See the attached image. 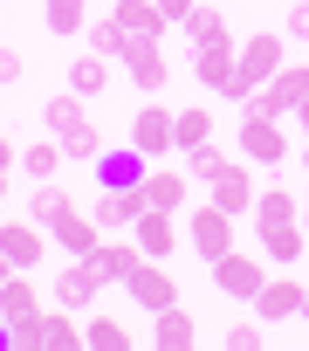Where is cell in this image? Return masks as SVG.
Returning a JSON list of instances; mask_svg holds the SVG:
<instances>
[{"label":"cell","mask_w":309,"mask_h":351,"mask_svg":"<svg viewBox=\"0 0 309 351\" xmlns=\"http://www.w3.org/2000/svg\"><path fill=\"white\" fill-rule=\"evenodd\" d=\"M131 145H137L144 158H172V152H179V110H172V104H137Z\"/></svg>","instance_id":"3"},{"label":"cell","mask_w":309,"mask_h":351,"mask_svg":"<svg viewBox=\"0 0 309 351\" xmlns=\"http://www.w3.org/2000/svg\"><path fill=\"white\" fill-rule=\"evenodd\" d=\"M144 207H151V200H144V186H96V207H90V214H96V228H103V234H124Z\"/></svg>","instance_id":"9"},{"label":"cell","mask_w":309,"mask_h":351,"mask_svg":"<svg viewBox=\"0 0 309 351\" xmlns=\"http://www.w3.org/2000/svg\"><path fill=\"white\" fill-rule=\"evenodd\" d=\"M241 158L247 165H282L288 158V124L282 117H241Z\"/></svg>","instance_id":"6"},{"label":"cell","mask_w":309,"mask_h":351,"mask_svg":"<svg viewBox=\"0 0 309 351\" xmlns=\"http://www.w3.org/2000/svg\"><path fill=\"white\" fill-rule=\"evenodd\" d=\"M186 241H193V255H200V262H206V269H213V262H220V255H227V248H234V214H227V207H213V200H206V207H200V214H193V221H186Z\"/></svg>","instance_id":"5"},{"label":"cell","mask_w":309,"mask_h":351,"mask_svg":"<svg viewBox=\"0 0 309 351\" xmlns=\"http://www.w3.org/2000/svg\"><path fill=\"white\" fill-rule=\"evenodd\" d=\"M124 289H131V303H137V310H151V317H159L165 303H179V282H172V269H165V262H151V255H144V262L124 276Z\"/></svg>","instance_id":"7"},{"label":"cell","mask_w":309,"mask_h":351,"mask_svg":"<svg viewBox=\"0 0 309 351\" xmlns=\"http://www.w3.org/2000/svg\"><path fill=\"white\" fill-rule=\"evenodd\" d=\"M261 221H302V200L288 193V186H261L254 193V228Z\"/></svg>","instance_id":"27"},{"label":"cell","mask_w":309,"mask_h":351,"mask_svg":"<svg viewBox=\"0 0 309 351\" xmlns=\"http://www.w3.org/2000/svg\"><path fill=\"white\" fill-rule=\"evenodd\" d=\"M8 276H14V262H8V255H0V282H8Z\"/></svg>","instance_id":"41"},{"label":"cell","mask_w":309,"mask_h":351,"mask_svg":"<svg viewBox=\"0 0 309 351\" xmlns=\"http://www.w3.org/2000/svg\"><path fill=\"white\" fill-rule=\"evenodd\" d=\"M110 8H117V0H110Z\"/></svg>","instance_id":"45"},{"label":"cell","mask_w":309,"mask_h":351,"mask_svg":"<svg viewBox=\"0 0 309 351\" xmlns=\"http://www.w3.org/2000/svg\"><path fill=\"white\" fill-rule=\"evenodd\" d=\"M8 165H14V138H8V131H0V172H8Z\"/></svg>","instance_id":"38"},{"label":"cell","mask_w":309,"mask_h":351,"mask_svg":"<svg viewBox=\"0 0 309 351\" xmlns=\"http://www.w3.org/2000/svg\"><path fill=\"white\" fill-rule=\"evenodd\" d=\"M151 344H159V351H193V344H200V317H193L186 303H165L159 324H151Z\"/></svg>","instance_id":"16"},{"label":"cell","mask_w":309,"mask_h":351,"mask_svg":"<svg viewBox=\"0 0 309 351\" xmlns=\"http://www.w3.org/2000/svg\"><path fill=\"white\" fill-rule=\"evenodd\" d=\"M186 180H193V172L151 158V172H144V200H151V207H165V214H179V207H186Z\"/></svg>","instance_id":"20"},{"label":"cell","mask_w":309,"mask_h":351,"mask_svg":"<svg viewBox=\"0 0 309 351\" xmlns=\"http://www.w3.org/2000/svg\"><path fill=\"white\" fill-rule=\"evenodd\" d=\"M302 228H309V200H302Z\"/></svg>","instance_id":"44"},{"label":"cell","mask_w":309,"mask_h":351,"mask_svg":"<svg viewBox=\"0 0 309 351\" xmlns=\"http://www.w3.org/2000/svg\"><path fill=\"white\" fill-rule=\"evenodd\" d=\"M42 21H49V35H83L90 28V0H49Z\"/></svg>","instance_id":"28"},{"label":"cell","mask_w":309,"mask_h":351,"mask_svg":"<svg viewBox=\"0 0 309 351\" xmlns=\"http://www.w3.org/2000/svg\"><path fill=\"white\" fill-rule=\"evenodd\" d=\"M0 317H8V330H14V324H35V317H42V303H35V282H28L21 269H14L8 282H0Z\"/></svg>","instance_id":"22"},{"label":"cell","mask_w":309,"mask_h":351,"mask_svg":"<svg viewBox=\"0 0 309 351\" xmlns=\"http://www.w3.org/2000/svg\"><path fill=\"white\" fill-rule=\"evenodd\" d=\"M69 90H76V97H103V90H110V56H96V49L76 56V62H69Z\"/></svg>","instance_id":"24"},{"label":"cell","mask_w":309,"mask_h":351,"mask_svg":"<svg viewBox=\"0 0 309 351\" xmlns=\"http://www.w3.org/2000/svg\"><path fill=\"white\" fill-rule=\"evenodd\" d=\"M179 28H186V42H193V49H206V42H227V14H220V8H206V0H200V8H193Z\"/></svg>","instance_id":"26"},{"label":"cell","mask_w":309,"mask_h":351,"mask_svg":"<svg viewBox=\"0 0 309 351\" xmlns=\"http://www.w3.org/2000/svg\"><path fill=\"white\" fill-rule=\"evenodd\" d=\"M0 351H14V330H8V317H0Z\"/></svg>","instance_id":"39"},{"label":"cell","mask_w":309,"mask_h":351,"mask_svg":"<svg viewBox=\"0 0 309 351\" xmlns=\"http://www.w3.org/2000/svg\"><path fill=\"white\" fill-rule=\"evenodd\" d=\"M206 186H213V207H227V214H254V193H261V186H254L247 158H234L227 172H213Z\"/></svg>","instance_id":"14"},{"label":"cell","mask_w":309,"mask_h":351,"mask_svg":"<svg viewBox=\"0 0 309 351\" xmlns=\"http://www.w3.org/2000/svg\"><path fill=\"white\" fill-rule=\"evenodd\" d=\"M261 282H268V255H241V248H227V255L213 262V289L234 296V303H254Z\"/></svg>","instance_id":"4"},{"label":"cell","mask_w":309,"mask_h":351,"mask_svg":"<svg viewBox=\"0 0 309 351\" xmlns=\"http://www.w3.org/2000/svg\"><path fill=\"white\" fill-rule=\"evenodd\" d=\"M282 62H288V42H282L275 28L247 35V42H241V62H234V90H227V97H234V104H247V97H254V90H261Z\"/></svg>","instance_id":"2"},{"label":"cell","mask_w":309,"mask_h":351,"mask_svg":"<svg viewBox=\"0 0 309 351\" xmlns=\"http://www.w3.org/2000/svg\"><path fill=\"white\" fill-rule=\"evenodd\" d=\"M144 172H151V158H144L137 145H124V152H96V186H144Z\"/></svg>","instance_id":"17"},{"label":"cell","mask_w":309,"mask_h":351,"mask_svg":"<svg viewBox=\"0 0 309 351\" xmlns=\"http://www.w3.org/2000/svg\"><path fill=\"white\" fill-rule=\"evenodd\" d=\"M110 14H117V28H124V35H137V42H159V35L172 28V21H165V8H159V0H117Z\"/></svg>","instance_id":"18"},{"label":"cell","mask_w":309,"mask_h":351,"mask_svg":"<svg viewBox=\"0 0 309 351\" xmlns=\"http://www.w3.org/2000/svg\"><path fill=\"white\" fill-rule=\"evenodd\" d=\"M227 165H234V152H220V145H213V138H206V145H193V152H186V172H193V180H213V172H227Z\"/></svg>","instance_id":"33"},{"label":"cell","mask_w":309,"mask_h":351,"mask_svg":"<svg viewBox=\"0 0 309 351\" xmlns=\"http://www.w3.org/2000/svg\"><path fill=\"white\" fill-rule=\"evenodd\" d=\"M49 241H55L62 255H90V248L103 241V228H96V214L69 207V214H55V221H49Z\"/></svg>","instance_id":"15"},{"label":"cell","mask_w":309,"mask_h":351,"mask_svg":"<svg viewBox=\"0 0 309 351\" xmlns=\"http://www.w3.org/2000/svg\"><path fill=\"white\" fill-rule=\"evenodd\" d=\"M42 351H83V324H69V310H42Z\"/></svg>","instance_id":"31"},{"label":"cell","mask_w":309,"mask_h":351,"mask_svg":"<svg viewBox=\"0 0 309 351\" xmlns=\"http://www.w3.org/2000/svg\"><path fill=\"white\" fill-rule=\"evenodd\" d=\"M213 138V110L206 104H186L179 110V152H193V145H206Z\"/></svg>","instance_id":"32"},{"label":"cell","mask_w":309,"mask_h":351,"mask_svg":"<svg viewBox=\"0 0 309 351\" xmlns=\"http://www.w3.org/2000/svg\"><path fill=\"white\" fill-rule=\"evenodd\" d=\"M124 69H131V83H137V90H151V97H159V90L172 83V62L159 56V42H144V49H137V56H131Z\"/></svg>","instance_id":"23"},{"label":"cell","mask_w":309,"mask_h":351,"mask_svg":"<svg viewBox=\"0 0 309 351\" xmlns=\"http://www.w3.org/2000/svg\"><path fill=\"white\" fill-rule=\"evenodd\" d=\"M254 317L261 324H288V317H302V276H268L261 282V296H254Z\"/></svg>","instance_id":"10"},{"label":"cell","mask_w":309,"mask_h":351,"mask_svg":"<svg viewBox=\"0 0 309 351\" xmlns=\"http://www.w3.org/2000/svg\"><path fill=\"white\" fill-rule=\"evenodd\" d=\"M261 255H268L275 269L309 262V228H302V221H261Z\"/></svg>","instance_id":"11"},{"label":"cell","mask_w":309,"mask_h":351,"mask_svg":"<svg viewBox=\"0 0 309 351\" xmlns=\"http://www.w3.org/2000/svg\"><path fill=\"white\" fill-rule=\"evenodd\" d=\"M295 124H302V138H309V104H302V110H295Z\"/></svg>","instance_id":"40"},{"label":"cell","mask_w":309,"mask_h":351,"mask_svg":"<svg viewBox=\"0 0 309 351\" xmlns=\"http://www.w3.org/2000/svg\"><path fill=\"white\" fill-rule=\"evenodd\" d=\"M83 262H90V269H96L103 282H124V276H131V269L144 262V248H137L131 234H103V241H96V248H90Z\"/></svg>","instance_id":"13"},{"label":"cell","mask_w":309,"mask_h":351,"mask_svg":"<svg viewBox=\"0 0 309 351\" xmlns=\"http://www.w3.org/2000/svg\"><path fill=\"white\" fill-rule=\"evenodd\" d=\"M131 241H137L151 262H165V255L179 248V214H165V207H144V214L131 221Z\"/></svg>","instance_id":"12"},{"label":"cell","mask_w":309,"mask_h":351,"mask_svg":"<svg viewBox=\"0 0 309 351\" xmlns=\"http://www.w3.org/2000/svg\"><path fill=\"white\" fill-rule=\"evenodd\" d=\"M302 324H309V282H302Z\"/></svg>","instance_id":"42"},{"label":"cell","mask_w":309,"mask_h":351,"mask_svg":"<svg viewBox=\"0 0 309 351\" xmlns=\"http://www.w3.org/2000/svg\"><path fill=\"white\" fill-rule=\"evenodd\" d=\"M62 138H35L28 152H21V165H28V180H55V172H62Z\"/></svg>","instance_id":"29"},{"label":"cell","mask_w":309,"mask_h":351,"mask_svg":"<svg viewBox=\"0 0 309 351\" xmlns=\"http://www.w3.org/2000/svg\"><path fill=\"white\" fill-rule=\"evenodd\" d=\"M21 69H28V62H21L14 49H0V83H21Z\"/></svg>","instance_id":"36"},{"label":"cell","mask_w":309,"mask_h":351,"mask_svg":"<svg viewBox=\"0 0 309 351\" xmlns=\"http://www.w3.org/2000/svg\"><path fill=\"white\" fill-rule=\"evenodd\" d=\"M83 344H90V351H131V324L103 310V317H90V324H83Z\"/></svg>","instance_id":"25"},{"label":"cell","mask_w":309,"mask_h":351,"mask_svg":"<svg viewBox=\"0 0 309 351\" xmlns=\"http://www.w3.org/2000/svg\"><path fill=\"white\" fill-rule=\"evenodd\" d=\"M42 124H49V138H62L69 158H96V152H103V131L90 124V110H83L76 90H55V97L42 104Z\"/></svg>","instance_id":"1"},{"label":"cell","mask_w":309,"mask_h":351,"mask_svg":"<svg viewBox=\"0 0 309 351\" xmlns=\"http://www.w3.org/2000/svg\"><path fill=\"white\" fill-rule=\"evenodd\" d=\"M288 35L309 42V0H295V8H288Z\"/></svg>","instance_id":"35"},{"label":"cell","mask_w":309,"mask_h":351,"mask_svg":"<svg viewBox=\"0 0 309 351\" xmlns=\"http://www.w3.org/2000/svg\"><path fill=\"white\" fill-rule=\"evenodd\" d=\"M69 207H76V200H69V186H55V180H35V193H28V214H35L42 228H49L55 214H69Z\"/></svg>","instance_id":"30"},{"label":"cell","mask_w":309,"mask_h":351,"mask_svg":"<svg viewBox=\"0 0 309 351\" xmlns=\"http://www.w3.org/2000/svg\"><path fill=\"white\" fill-rule=\"evenodd\" d=\"M261 344H268L261 317H254V324H227V351H261Z\"/></svg>","instance_id":"34"},{"label":"cell","mask_w":309,"mask_h":351,"mask_svg":"<svg viewBox=\"0 0 309 351\" xmlns=\"http://www.w3.org/2000/svg\"><path fill=\"white\" fill-rule=\"evenodd\" d=\"M234 62H241V49H234V35H227V42H206L193 69H200V83H206V90H220V97H227V90H234Z\"/></svg>","instance_id":"21"},{"label":"cell","mask_w":309,"mask_h":351,"mask_svg":"<svg viewBox=\"0 0 309 351\" xmlns=\"http://www.w3.org/2000/svg\"><path fill=\"white\" fill-rule=\"evenodd\" d=\"M0 255H8L14 269H35V262L49 255V228H42L35 214H28V221H21V214H14V221H0Z\"/></svg>","instance_id":"8"},{"label":"cell","mask_w":309,"mask_h":351,"mask_svg":"<svg viewBox=\"0 0 309 351\" xmlns=\"http://www.w3.org/2000/svg\"><path fill=\"white\" fill-rule=\"evenodd\" d=\"M0 200H8V172H0Z\"/></svg>","instance_id":"43"},{"label":"cell","mask_w":309,"mask_h":351,"mask_svg":"<svg viewBox=\"0 0 309 351\" xmlns=\"http://www.w3.org/2000/svg\"><path fill=\"white\" fill-rule=\"evenodd\" d=\"M96 289H103V276H96L83 255H69V269L55 276V296H62V310H90V303H96Z\"/></svg>","instance_id":"19"},{"label":"cell","mask_w":309,"mask_h":351,"mask_svg":"<svg viewBox=\"0 0 309 351\" xmlns=\"http://www.w3.org/2000/svg\"><path fill=\"white\" fill-rule=\"evenodd\" d=\"M159 8H165V21H186V14L200 8V0H159Z\"/></svg>","instance_id":"37"}]
</instances>
